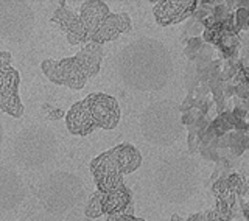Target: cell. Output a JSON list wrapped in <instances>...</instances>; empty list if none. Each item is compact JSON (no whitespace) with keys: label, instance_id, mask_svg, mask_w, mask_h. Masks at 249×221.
<instances>
[{"label":"cell","instance_id":"7bdbcfd3","mask_svg":"<svg viewBox=\"0 0 249 221\" xmlns=\"http://www.w3.org/2000/svg\"><path fill=\"white\" fill-rule=\"evenodd\" d=\"M134 221H146V220H143V218H134Z\"/></svg>","mask_w":249,"mask_h":221},{"label":"cell","instance_id":"484cf974","mask_svg":"<svg viewBox=\"0 0 249 221\" xmlns=\"http://www.w3.org/2000/svg\"><path fill=\"white\" fill-rule=\"evenodd\" d=\"M207 69H209V81L220 80V78H221V70H223V59L221 58L213 59L209 64Z\"/></svg>","mask_w":249,"mask_h":221},{"label":"cell","instance_id":"ffe728a7","mask_svg":"<svg viewBox=\"0 0 249 221\" xmlns=\"http://www.w3.org/2000/svg\"><path fill=\"white\" fill-rule=\"evenodd\" d=\"M84 215L89 220H95V218H100L101 215H105V212H103V193H100L97 190L90 196L89 201H88V206H86V209H84Z\"/></svg>","mask_w":249,"mask_h":221},{"label":"cell","instance_id":"5b68a950","mask_svg":"<svg viewBox=\"0 0 249 221\" xmlns=\"http://www.w3.org/2000/svg\"><path fill=\"white\" fill-rule=\"evenodd\" d=\"M86 193L80 176L70 171H54L47 176L37 188V200L45 212L59 215L75 207Z\"/></svg>","mask_w":249,"mask_h":221},{"label":"cell","instance_id":"3957f363","mask_svg":"<svg viewBox=\"0 0 249 221\" xmlns=\"http://www.w3.org/2000/svg\"><path fill=\"white\" fill-rule=\"evenodd\" d=\"M179 105L173 100H159L145 108L140 115V131L146 142L158 147H170L181 139L184 125Z\"/></svg>","mask_w":249,"mask_h":221},{"label":"cell","instance_id":"ac0fdd59","mask_svg":"<svg viewBox=\"0 0 249 221\" xmlns=\"http://www.w3.org/2000/svg\"><path fill=\"white\" fill-rule=\"evenodd\" d=\"M131 206H132V195L126 185L120 187L119 190L103 195V212L107 217L122 214V212L128 210Z\"/></svg>","mask_w":249,"mask_h":221},{"label":"cell","instance_id":"8992f818","mask_svg":"<svg viewBox=\"0 0 249 221\" xmlns=\"http://www.w3.org/2000/svg\"><path fill=\"white\" fill-rule=\"evenodd\" d=\"M35 11L27 2H0V37L11 44H23L33 35Z\"/></svg>","mask_w":249,"mask_h":221},{"label":"cell","instance_id":"44dd1931","mask_svg":"<svg viewBox=\"0 0 249 221\" xmlns=\"http://www.w3.org/2000/svg\"><path fill=\"white\" fill-rule=\"evenodd\" d=\"M229 137H231L229 149L233 156H241L249 148V136H246V134L240 131H231Z\"/></svg>","mask_w":249,"mask_h":221},{"label":"cell","instance_id":"8fae6325","mask_svg":"<svg viewBox=\"0 0 249 221\" xmlns=\"http://www.w3.org/2000/svg\"><path fill=\"white\" fill-rule=\"evenodd\" d=\"M198 0H162L153 6L156 22L162 27L190 19L198 8Z\"/></svg>","mask_w":249,"mask_h":221},{"label":"cell","instance_id":"e0dca14e","mask_svg":"<svg viewBox=\"0 0 249 221\" xmlns=\"http://www.w3.org/2000/svg\"><path fill=\"white\" fill-rule=\"evenodd\" d=\"M76 61L80 62L88 76H95L101 69V61H103V47L98 44L89 42L75 55Z\"/></svg>","mask_w":249,"mask_h":221},{"label":"cell","instance_id":"5bb4252c","mask_svg":"<svg viewBox=\"0 0 249 221\" xmlns=\"http://www.w3.org/2000/svg\"><path fill=\"white\" fill-rule=\"evenodd\" d=\"M131 30L132 22L126 13H111L98 27L95 35L90 37V42L101 45L105 42L114 41L123 33H129Z\"/></svg>","mask_w":249,"mask_h":221},{"label":"cell","instance_id":"d4e9b609","mask_svg":"<svg viewBox=\"0 0 249 221\" xmlns=\"http://www.w3.org/2000/svg\"><path fill=\"white\" fill-rule=\"evenodd\" d=\"M248 22H249V10H245V8H237L235 25H237L238 33L240 31H248Z\"/></svg>","mask_w":249,"mask_h":221},{"label":"cell","instance_id":"60d3db41","mask_svg":"<svg viewBox=\"0 0 249 221\" xmlns=\"http://www.w3.org/2000/svg\"><path fill=\"white\" fill-rule=\"evenodd\" d=\"M5 75H6V70H3V72H0V88H2V84H3Z\"/></svg>","mask_w":249,"mask_h":221},{"label":"cell","instance_id":"8d00e7d4","mask_svg":"<svg viewBox=\"0 0 249 221\" xmlns=\"http://www.w3.org/2000/svg\"><path fill=\"white\" fill-rule=\"evenodd\" d=\"M185 221H206V214L204 212H199V214H193L187 218Z\"/></svg>","mask_w":249,"mask_h":221},{"label":"cell","instance_id":"836d02e7","mask_svg":"<svg viewBox=\"0 0 249 221\" xmlns=\"http://www.w3.org/2000/svg\"><path fill=\"white\" fill-rule=\"evenodd\" d=\"M232 114H233V117H235L237 118V120H246V118H248V110H245V109H241V108H233L232 109Z\"/></svg>","mask_w":249,"mask_h":221},{"label":"cell","instance_id":"ee69618b","mask_svg":"<svg viewBox=\"0 0 249 221\" xmlns=\"http://www.w3.org/2000/svg\"><path fill=\"white\" fill-rule=\"evenodd\" d=\"M248 31H249V22H248Z\"/></svg>","mask_w":249,"mask_h":221},{"label":"cell","instance_id":"603a6c76","mask_svg":"<svg viewBox=\"0 0 249 221\" xmlns=\"http://www.w3.org/2000/svg\"><path fill=\"white\" fill-rule=\"evenodd\" d=\"M184 84L189 93L196 91V88L201 84L199 83V78H198V74H196V67H195V62H189L185 67V72H184Z\"/></svg>","mask_w":249,"mask_h":221},{"label":"cell","instance_id":"d590c367","mask_svg":"<svg viewBox=\"0 0 249 221\" xmlns=\"http://www.w3.org/2000/svg\"><path fill=\"white\" fill-rule=\"evenodd\" d=\"M62 117H66L64 110H61V109L50 110V118H52V120H59V118H62Z\"/></svg>","mask_w":249,"mask_h":221},{"label":"cell","instance_id":"7402d4cb","mask_svg":"<svg viewBox=\"0 0 249 221\" xmlns=\"http://www.w3.org/2000/svg\"><path fill=\"white\" fill-rule=\"evenodd\" d=\"M228 184H229V188H231V192L233 195H237V196H245L248 193V184H246V181L243 179V176H240L238 173H231L229 178H228Z\"/></svg>","mask_w":249,"mask_h":221},{"label":"cell","instance_id":"ab89813d","mask_svg":"<svg viewBox=\"0 0 249 221\" xmlns=\"http://www.w3.org/2000/svg\"><path fill=\"white\" fill-rule=\"evenodd\" d=\"M2 144H3V128L0 125V149H2Z\"/></svg>","mask_w":249,"mask_h":221},{"label":"cell","instance_id":"f1b7e54d","mask_svg":"<svg viewBox=\"0 0 249 221\" xmlns=\"http://www.w3.org/2000/svg\"><path fill=\"white\" fill-rule=\"evenodd\" d=\"M134 207H129L128 210L122 212V214H115V215H109L107 221H134Z\"/></svg>","mask_w":249,"mask_h":221},{"label":"cell","instance_id":"d6a6232c","mask_svg":"<svg viewBox=\"0 0 249 221\" xmlns=\"http://www.w3.org/2000/svg\"><path fill=\"white\" fill-rule=\"evenodd\" d=\"M237 98L240 100H249V88L246 84H237Z\"/></svg>","mask_w":249,"mask_h":221},{"label":"cell","instance_id":"4dcf8cb0","mask_svg":"<svg viewBox=\"0 0 249 221\" xmlns=\"http://www.w3.org/2000/svg\"><path fill=\"white\" fill-rule=\"evenodd\" d=\"M233 84H248L249 83V67H241L238 70V74L235 75V78H233Z\"/></svg>","mask_w":249,"mask_h":221},{"label":"cell","instance_id":"9c48e42d","mask_svg":"<svg viewBox=\"0 0 249 221\" xmlns=\"http://www.w3.org/2000/svg\"><path fill=\"white\" fill-rule=\"evenodd\" d=\"M27 198V185L18 171L0 165V214L18 209Z\"/></svg>","mask_w":249,"mask_h":221},{"label":"cell","instance_id":"ba28073f","mask_svg":"<svg viewBox=\"0 0 249 221\" xmlns=\"http://www.w3.org/2000/svg\"><path fill=\"white\" fill-rule=\"evenodd\" d=\"M41 70L53 84L67 86L73 91L83 89L86 81L89 80L88 74L84 72V69L75 56L64 58L61 61L44 59L41 62Z\"/></svg>","mask_w":249,"mask_h":221},{"label":"cell","instance_id":"277c9868","mask_svg":"<svg viewBox=\"0 0 249 221\" xmlns=\"http://www.w3.org/2000/svg\"><path fill=\"white\" fill-rule=\"evenodd\" d=\"M58 153V139L54 132L42 125H31L19 131L13 142L16 164L27 170H37L50 164Z\"/></svg>","mask_w":249,"mask_h":221},{"label":"cell","instance_id":"f546056e","mask_svg":"<svg viewBox=\"0 0 249 221\" xmlns=\"http://www.w3.org/2000/svg\"><path fill=\"white\" fill-rule=\"evenodd\" d=\"M195 105H196V97H195V92L187 93L185 100L182 101L181 105H179V110H181V114H185V112H189L190 109H193Z\"/></svg>","mask_w":249,"mask_h":221},{"label":"cell","instance_id":"2e32d148","mask_svg":"<svg viewBox=\"0 0 249 221\" xmlns=\"http://www.w3.org/2000/svg\"><path fill=\"white\" fill-rule=\"evenodd\" d=\"M109 14H111L109 6L105 2H100V0H89V2H84L81 5L80 18L86 28V33H88V44Z\"/></svg>","mask_w":249,"mask_h":221},{"label":"cell","instance_id":"cb8c5ba5","mask_svg":"<svg viewBox=\"0 0 249 221\" xmlns=\"http://www.w3.org/2000/svg\"><path fill=\"white\" fill-rule=\"evenodd\" d=\"M204 41H202V37H190V41L185 44V49H184V56L189 59V62H195L196 61V56L199 50L204 47Z\"/></svg>","mask_w":249,"mask_h":221},{"label":"cell","instance_id":"d6986e66","mask_svg":"<svg viewBox=\"0 0 249 221\" xmlns=\"http://www.w3.org/2000/svg\"><path fill=\"white\" fill-rule=\"evenodd\" d=\"M228 171H223L221 176L218 178L215 183L212 184V192L215 195L216 200H221V201H231V200H235L237 195H233L229 188V184H228Z\"/></svg>","mask_w":249,"mask_h":221},{"label":"cell","instance_id":"4316f807","mask_svg":"<svg viewBox=\"0 0 249 221\" xmlns=\"http://www.w3.org/2000/svg\"><path fill=\"white\" fill-rule=\"evenodd\" d=\"M231 2L229 3H218L215 6V10H213V18L216 19V22H223L229 18V14H231Z\"/></svg>","mask_w":249,"mask_h":221},{"label":"cell","instance_id":"f6af8a7d","mask_svg":"<svg viewBox=\"0 0 249 221\" xmlns=\"http://www.w3.org/2000/svg\"><path fill=\"white\" fill-rule=\"evenodd\" d=\"M237 221H245V220H237Z\"/></svg>","mask_w":249,"mask_h":221},{"label":"cell","instance_id":"83f0119b","mask_svg":"<svg viewBox=\"0 0 249 221\" xmlns=\"http://www.w3.org/2000/svg\"><path fill=\"white\" fill-rule=\"evenodd\" d=\"M199 117H202V114L199 112V110H198L196 108H193V109H190V110H189V112L182 114L181 122H182V125H184V126H187V128H189V126H192L195 122L198 120Z\"/></svg>","mask_w":249,"mask_h":221},{"label":"cell","instance_id":"74e56055","mask_svg":"<svg viewBox=\"0 0 249 221\" xmlns=\"http://www.w3.org/2000/svg\"><path fill=\"white\" fill-rule=\"evenodd\" d=\"M206 214V221H221L220 218H218V215L215 214V210H207L204 212Z\"/></svg>","mask_w":249,"mask_h":221},{"label":"cell","instance_id":"30bf717a","mask_svg":"<svg viewBox=\"0 0 249 221\" xmlns=\"http://www.w3.org/2000/svg\"><path fill=\"white\" fill-rule=\"evenodd\" d=\"M93 122H95L97 128L111 131L114 129L120 122V106L119 101L114 97L107 95V93H90L86 97Z\"/></svg>","mask_w":249,"mask_h":221},{"label":"cell","instance_id":"6da1fadb","mask_svg":"<svg viewBox=\"0 0 249 221\" xmlns=\"http://www.w3.org/2000/svg\"><path fill=\"white\" fill-rule=\"evenodd\" d=\"M117 70L123 84L132 91H160L173 76V59L162 42L140 37L119 53Z\"/></svg>","mask_w":249,"mask_h":221},{"label":"cell","instance_id":"7c38bea8","mask_svg":"<svg viewBox=\"0 0 249 221\" xmlns=\"http://www.w3.org/2000/svg\"><path fill=\"white\" fill-rule=\"evenodd\" d=\"M19 83L20 75L16 69L10 67L6 70L5 80L0 88V109L13 118H20L23 115V108L19 97Z\"/></svg>","mask_w":249,"mask_h":221},{"label":"cell","instance_id":"9a60e30c","mask_svg":"<svg viewBox=\"0 0 249 221\" xmlns=\"http://www.w3.org/2000/svg\"><path fill=\"white\" fill-rule=\"evenodd\" d=\"M66 126L70 134L73 136H88L97 129V125L93 122L88 101L81 100L72 105L66 114Z\"/></svg>","mask_w":249,"mask_h":221},{"label":"cell","instance_id":"7a4b0ae2","mask_svg":"<svg viewBox=\"0 0 249 221\" xmlns=\"http://www.w3.org/2000/svg\"><path fill=\"white\" fill-rule=\"evenodd\" d=\"M154 188L165 203H187L199 188L198 162L185 153L167 157L154 173Z\"/></svg>","mask_w":249,"mask_h":221},{"label":"cell","instance_id":"1f68e13d","mask_svg":"<svg viewBox=\"0 0 249 221\" xmlns=\"http://www.w3.org/2000/svg\"><path fill=\"white\" fill-rule=\"evenodd\" d=\"M11 61H13V55L10 52H0V72L11 67Z\"/></svg>","mask_w":249,"mask_h":221},{"label":"cell","instance_id":"f35d334b","mask_svg":"<svg viewBox=\"0 0 249 221\" xmlns=\"http://www.w3.org/2000/svg\"><path fill=\"white\" fill-rule=\"evenodd\" d=\"M241 210H243L245 221H249V203H241Z\"/></svg>","mask_w":249,"mask_h":221},{"label":"cell","instance_id":"e575fe53","mask_svg":"<svg viewBox=\"0 0 249 221\" xmlns=\"http://www.w3.org/2000/svg\"><path fill=\"white\" fill-rule=\"evenodd\" d=\"M235 92H237V86L233 84L232 81L228 83V86H226V89H224V97H226V100L235 95Z\"/></svg>","mask_w":249,"mask_h":221},{"label":"cell","instance_id":"b9f144b4","mask_svg":"<svg viewBox=\"0 0 249 221\" xmlns=\"http://www.w3.org/2000/svg\"><path fill=\"white\" fill-rule=\"evenodd\" d=\"M171 221H185V220H182L181 217H179L178 214H175L173 217H171Z\"/></svg>","mask_w":249,"mask_h":221},{"label":"cell","instance_id":"52a82bcc","mask_svg":"<svg viewBox=\"0 0 249 221\" xmlns=\"http://www.w3.org/2000/svg\"><path fill=\"white\" fill-rule=\"evenodd\" d=\"M142 165V154L131 144H120L101 153L90 162L93 179L105 176H123L136 171Z\"/></svg>","mask_w":249,"mask_h":221},{"label":"cell","instance_id":"4fadbf2b","mask_svg":"<svg viewBox=\"0 0 249 221\" xmlns=\"http://www.w3.org/2000/svg\"><path fill=\"white\" fill-rule=\"evenodd\" d=\"M50 20L61 27V30L66 33V37L70 45L88 44V33H86L81 18L76 13L70 11L66 2H59L58 10L53 13Z\"/></svg>","mask_w":249,"mask_h":221}]
</instances>
